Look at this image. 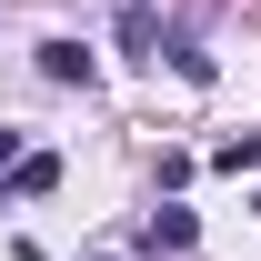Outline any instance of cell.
Instances as JSON below:
<instances>
[{
    "label": "cell",
    "mask_w": 261,
    "mask_h": 261,
    "mask_svg": "<svg viewBox=\"0 0 261 261\" xmlns=\"http://www.w3.org/2000/svg\"><path fill=\"white\" fill-rule=\"evenodd\" d=\"M40 70H50V81H81V91H91V50H81V40H40Z\"/></svg>",
    "instance_id": "1"
},
{
    "label": "cell",
    "mask_w": 261,
    "mask_h": 261,
    "mask_svg": "<svg viewBox=\"0 0 261 261\" xmlns=\"http://www.w3.org/2000/svg\"><path fill=\"white\" fill-rule=\"evenodd\" d=\"M100 261H111V251H100Z\"/></svg>",
    "instance_id": "7"
},
{
    "label": "cell",
    "mask_w": 261,
    "mask_h": 261,
    "mask_svg": "<svg viewBox=\"0 0 261 261\" xmlns=\"http://www.w3.org/2000/svg\"><path fill=\"white\" fill-rule=\"evenodd\" d=\"M191 231H201V221H191V211H181V201H161V211H151V241H171V251H181Z\"/></svg>",
    "instance_id": "4"
},
{
    "label": "cell",
    "mask_w": 261,
    "mask_h": 261,
    "mask_svg": "<svg viewBox=\"0 0 261 261\" xmlns=\"http://www.w3.org/2000/svg\"><path fill=\"white\" fill-rule=\"evenodd\" d=\"M211 161H221V171H261V130H241V141H221Z\"/></svg>",
    "instance_id": "5"
},
{
    "label": "cell",
    "mask_w": 261,
    "mask_h": 261,
    "mask_svg": "<svg viewBox=\"0 0 261 261\" xmlns=\"http://www.w3.org/2000/svg\"><path fill=\"white\" fill-rule=\"evenodd\" d=\"M10 161H20V141H10V130H0V171H10Z\"/></svg>",
    "instance_id": "6"
},
{
    "label": "cell",
    "mask_w": 261,
    "mask_h": 261,
    "mask_svg": "<svg viewBox=\"0 0 261 261\" xmlns=\"http://www.w3.org/2000/svg\"><path fill=\"white\" fill-rule=\"evenodd\" d=\"M50 181H61V161H50V151H20V161H10V191H20V201H40Z\"/></svg>",
    "instance_id": "2"
},
{
    "label": "cell",
    "mask_w": 261,
    "mask_h": 261,
    "mask_svg": "<svg viewBox=\"0 0 261 261\" xmlns=\"http://www.w3.org/2000/svg\"><path fill=\"white\" fill-rule=\"evenodd\" d=\"M151 40H161V10H151V0H130V10H121V50H151Z\"/></svg>",
    "instance_id": "3"
}]
</instances>
